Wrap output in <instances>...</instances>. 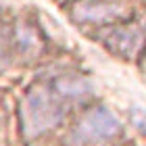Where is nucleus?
I'll list each match as a JSON object with an SVG mask.
<instances>
[{
  "instance_id": "39448f33",
  "label": "nucleus",
  "mask_w": 146,
  "mask_h": 146,
  "mask_svg": "<svg viewBox=\"0 0 146 146\" xmlns=\"http://www.w3.org/2000/svg\"><path fill=\"white\" fill-rule=\"evenodd\" d=\"M52 88H54L58 94H61L69 104L75 102H86L94 96V84L88 75H82L77 71H65L61 75L50 79Z\"/></svg>"
},
{
  "instance_id": "f257e3e1",
  "label": "nucleus",
  "mask_w": 146,
  "mask_h": 146,
  "mask_svg": "<svg viewBox=\"0 0 146 146\" xmlns=\"http://www.w3.org/2000/svg\"><path fill=\"white\" fill-rule=\"evenodd\" d=\"M71 104L52 88L50 82H38L29 86L21 98L19 119L25 140H36L46 131L54 129L65 119Z\"/></svg>"
},
{
  "instance_id": "20e7f679",
  "label": "nucleus",
  "mask_w": 146,
  "mask_h": 146,
  "mask_svg": "<svg viewBox=\"0 0 146 146\" xmlns=\"http://www.w3.org/2000/svg\"><path fill=\"white\" fill-rule=\"evenodd\" d=\"M102 44L107 46L111 52H115L119 56L131 58L138 54L142 48V27L140 25H111L109 31L100 36Z\"/></svg>"
},
{
  "instance_id": "423d86ee",
  "label": "nucleus",
  "mask_w": 146,
  "mask_h": 146,
  "mask_svg": "<svg viewBox=\"0 0 146 146\" xmlns=\"http://www.w3.org/2000/svg\"><path fill=\"white\" fill-rule=\"evenodd\" d=\"M9 42H11L13 48H15L21 56H25V58L38 56L40 48H42V42H40V38H38L36 27L31 23H27V21H17L15 23Z\"/></svg>"
},
{
  "instance_id": "7ed1b4c3",
  "label": "nucleus",
  "mask_w": 146,
  "mask_h": 146,
  "mask_svg": "<svg viewBox=\"0 0 146 146\" xmlns=\"http://www.w3.org/2000/svg\"><path fill=\"white\" fill-rule=\"evenodd\" d=\"M131 15L127 4L119 0H79L71 6V17L77 23L113 25Z\"/></svg>"
},
{
  "instance_id": "f03ea898",
  "label": "nucleus",
  "mask_w": 146,
  "mask_h": 146,
  "mask_svg": "<svg viewBox=\"0 0 146 146\" xmlns=\"http://www.w3.org/2000/svg\"><path fill=\"white\" fill-rule=\"evenodd\" d=\"M121 134V121L107 107H92L77 119L71 129V142L79 146H98Z\"/></svg>"
}]
</instances>
